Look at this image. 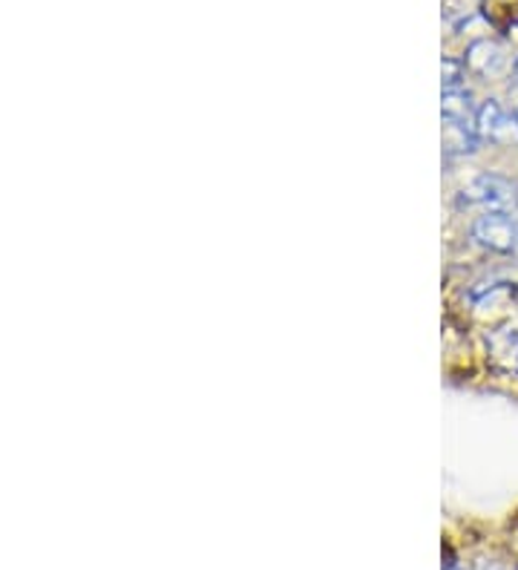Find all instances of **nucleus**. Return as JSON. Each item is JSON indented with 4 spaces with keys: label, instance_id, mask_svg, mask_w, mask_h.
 Masks as SVG:
<instances>
[{
    "label": "nucleus",
    "instance_id": "obj_4",
    "mask_svg": "<svg viewBox=\"0 0 518 570\" xmlns=\"http://www.w3.org/2000/svg\"><path fill=\"white\" fill-rule=\"evenodd\" d=\"M505 127H516V121H512V112L505 110V105L498 101V98H487V101H481L478 105V112H476V125H472V130H476L478 141H496L501 132H505Z\"/></svg>",
    "mask_w": 518,
    "mask_h": 570
},
{
    "label": "nucleus",
    "instance_id": "obj_3",
    "mask_svg": "<svg viewBox=\"0 0 518 570\" xmlns=\"http://www.w3.org/2000/svg\"><path fill=\"white\" fill-rule=\"evenodd\" d=\"M463 67L481 78L501 76L507 70V49L498 41H492V38L472 41L467 52H463Z\"/></svg>",
    "mask_w": 518,
    "mask_h": 570
},
{
    "label": "nucleus",
    "instance_id": "obj_2",
    "mask_svg": "<svg viewBox=\"0 0 518 570\" xmlns=\"http://www.w3.org/2000/svg\"><path fill=\"white\" fill-rule=\"evenodd\" d=\"M472 239L501 257L518 254V219L507 210H487L472 223Z\"/></svg>",
    "mask_w": 518,
    "mask_h": 570
},
{
    "label": "nucleus",
    "instance_id": "obj_6",
    "mask_svg": "<svg viewBox=\"0 0 518 570\" xmlns=\"http://www.w3.org/2000/svg\"><path fill=\"white\" fill-rule=\"evenodd\" d=\"M476 112H478V105L472 101L470 90H463V87H458V90H443V101H441L443 121L472 127L476 125Z\"/></svg>",
    "mask_w": 518,
    "mask_h": 570
},
{
    "label": "nucleus",
    "instance_id": "obj_9",
    "mask_svg": "<svg viewBox=\"0 0 518 570\" xmlns=\"http://www.w3.org/2000/svg\"><path fill=\"white\" fill-rule=\"evenodd\" d=\"M512 76L518 78V58H516V61H512Z\"/></svg>",
    "mask_w": 518,
    "mask_h": 570
},
{
    "label": "nucleus",
    "instance_id": "obj_8",
    "mask_svg": "<svg viewBox=\"0 0 518 570\" xmlns=\"http://www.w3.org/2000/svg\"><path fill=\"white\" fill-rule=\"evenodd\" d=\"M463 61H452V58H443V90H458L463 78Z\"/></svg>",
    "mask_w": 518,
    "mask_h": 570
},
{
    "label": "nucleus",
    "instance_id": "obj_7",
    "mask_svg": "<svg viewBox=\"0 0 518 570\" xmlns=\"http://www.w3.org/2000/svg\"><path fill=\"white\" fill-rule=\"evenodd\" d=\"M443 147H447L449 154L467 156V154H476L478 147H481V141H478V136L472 127L443 121Z\"/></svg>",
    "mask_w": 518,
    "mask_h": 570
},
{
    "label": "nucleus",
    "instance_id": "obj_5",
    "mask_svg": "<svg viewBox=\"0 0 518 570\" xmlns=\"http://www.w3.org/2000/svg\"><path fill=\"white\" fill-rule=\"evenodd\" d=\"M487 355L496 366H518V321H507L487 334Z\"/></svg>",
    "mask_w": 518,
    "mask_h": 570
},
{
    "label": "nucleus",
    "instance_id": "obj_1",
    "mask_svg": "<svg viewBox=\"0 0 518 570\" xmlns=\"http://www.w3.org/2000/svg\"><path fill=\"white\" fill-rule=\"evenodd\" d=\"M461 205H481L487 210H518V185L501 174H481L461 190Z\"/></svg>",
    "mask_w": 518,
    "mask_h": 570
}]
</instances>
